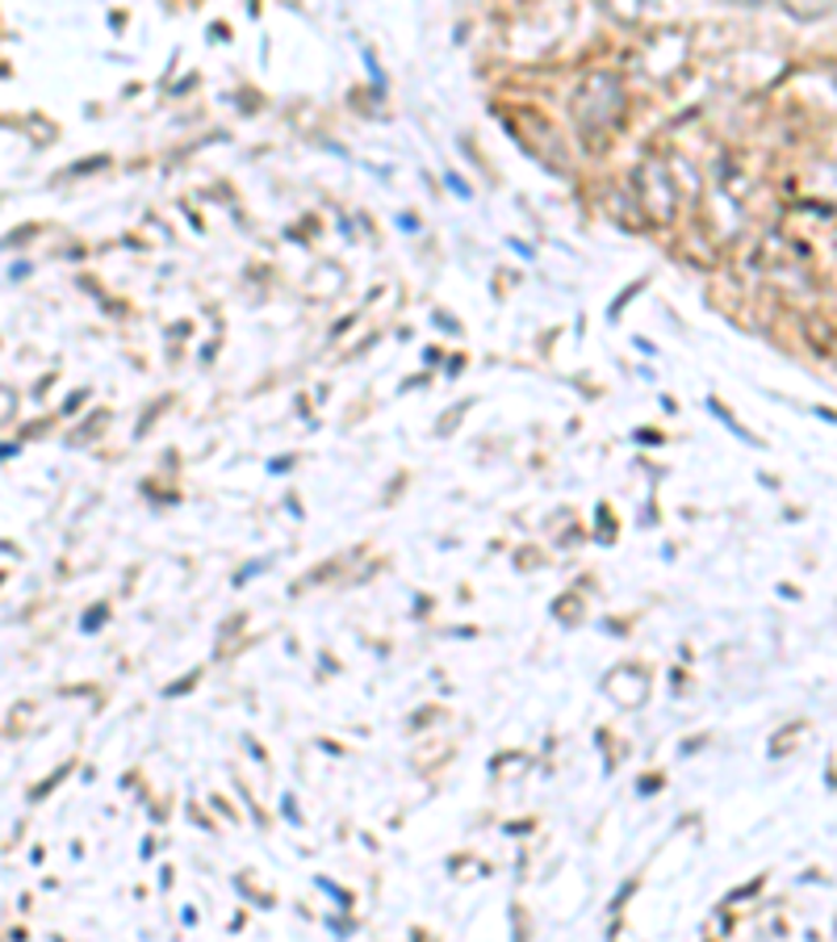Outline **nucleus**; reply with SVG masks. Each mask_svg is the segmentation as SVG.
<instances>
[{
	"instance_id": "nucleus-2",
	"label": "nucleus",
	"mask_w": 837,
	"mask_h": 942,
	"mask_svg": "<svg viewBox=\"0 0 837 942\" xmlns=\"http://www.w3.org/2000/svg\"><path fill=\"white\" fill-rule=\"evenodd\" d=\"M792 18H820V13H829L834 9V0H778Z\"/></svg>"
},
{
	"instance_id": "nucleus-1",
	"label": "nucleus",
	"mask_w": 837,
	"mask_h": 942,
	"mask_svg": "<svg viewBox=\"0 0 837 942\" xmlns=\"http://www.w3.org/2000/svg\"><path fill=\"white\" fill-rule=\"evenodd\" d=\"M574 109H579L582 135H598V130H607V126L619 118V109H624V88H619L616 76L595 72V76L579 88V105H574Z\"/></svg>"
}]
</instances>
